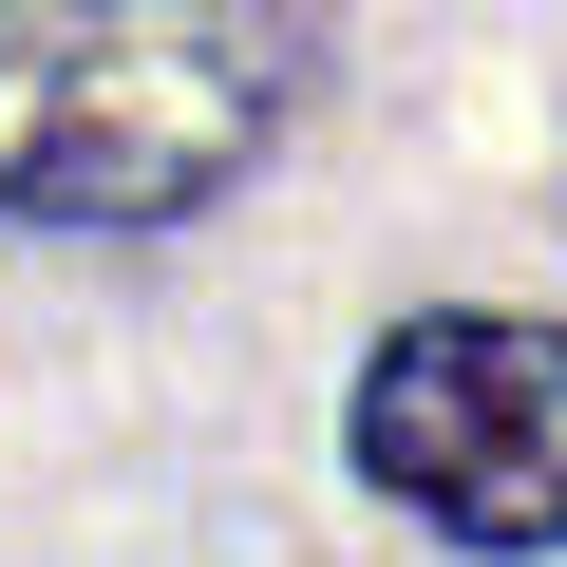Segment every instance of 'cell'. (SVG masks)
Returning <instances> with one entry per match:
<instances>
[{
  "label": "cell",
  "mask_w": 567,
  "mask_h": 567,
  "mask_svg": "<svg viewBox=\"0 0 567 567\" xmlns=\"http://www.w3.org/2000/svg\"><path fill=\"white\" fill-rule=\"evenodd\" d=\"M284 114L265 0H0V208L20 227H171Z\"/></svg>",
  "instance_id": "1"
},
{
  "label": "cell",
  "mask_w": 567,
  "mask_h": 567,
  "mask_svg": "<svg viewBox=\"0 0 567 567\" xmlns=\"http://www.w3.org/2000/svg\"><path fill=\"white\" fill-rule=\"evenodd\" d=\"M360 473L454 548H567V341L548 322H398L360 379Z\"/></svg>",
  "instance_id": "2"
}]
</instances>
